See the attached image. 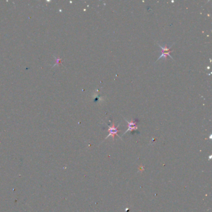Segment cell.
Wrapping results in <instances>:
<instances>
[{"mask_svg": "<svg viewBox=\"0 0 212 212\" xmlns=\"http://www.w3.org/2000/svg\"><path fill=\"white\" fill-rule=\"evenodd\" d=\"M159 47L161 48V49H162V54H161V55L159 57V58L157 60H159L160 59H161V58H162V57H164L165 59H166L167 57H168V56H169L170 58L173 59L172 57L170 55V52H172V50H170V47L168 48L167 46H165L164 47H162L161 46H160V45H159Z\"/></svg>", "mask_w": 212, "mask_h": 212, "instance_id": "1", "label": "cell"}, {"mask_svg": "<svg viewBox=\"0 0 212 212\" xmlns=\"http://www.w3.org/2000/svg\"><path fill=\"white\" fill-rule=\"evenodd\" d=\"M108 131H109V133H110V134H109V135H108L107 138L109 137V136H112L113 138L114 139V136H115V135H117V134H118L119 130H118V127L114 126V123H113V125H112V126H111V127L109 126Z\"/></svg>", "mask_w": 212, "mask_h": 212, "instance_id": "2", "label": "cell"}, {"mask_svg": "<svg viewBox=\"0 0 212 212\" xmlns=\"http://www.w3.org/2000/svg\"><path fill=\"white\" fill-rule=\"evenodd\" d=\"M125 121L127 122V124H128V129L127 130V131H126L127 132L128 131H133V130H136L138 129V127L136 126V123H137V121H131V122H129V121H127L126 119H125Z\"/></svg>", "mask_w": 212, "mask_h": 212, "instance_id": "3", "label": "cell"}]
</instances>
